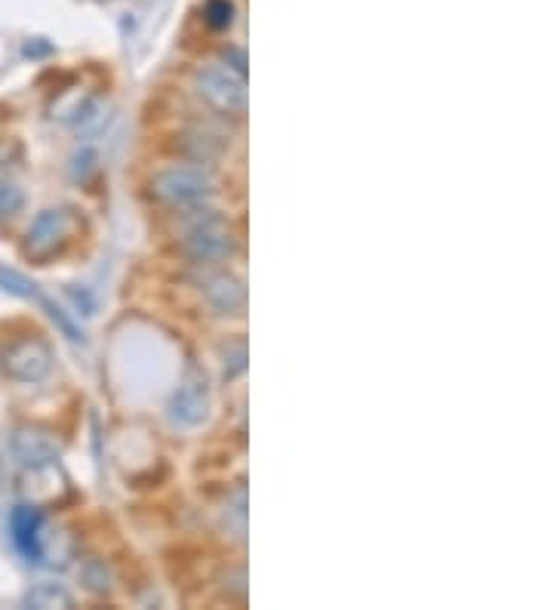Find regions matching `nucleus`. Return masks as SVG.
I'll return each mask as SVG.
<instances>
[{"instance_id":"obj_4","label":"nucleus","mask_w":554,"mask_h":610,"mask_svg":"<svg viewBox=\"0 0 554 610\" xmlns=\"http://www.w3.org/2000/svg\"><path fill=\"white\" fill-rule=\"evenodd\" d=\"M0 370L13 382H40L53 370V345L43 336H20L3 345Z\"/></svg>"},{"instance_id":"obj_18","label":"nucleus","mask_w":554,"mask_h":610,"mask_svg":"<svg viewBox=\"0 0 554 610\" xmlns=\"http://www.w3.org/2000/svg\"><path fill=\"white\" fill-rule=\"evenodd\" d=\"M22 145L16 139H0V167H13L20 164Z\"/></svg>"},{"instance_id":"obj_8","label":"nucleus","mask_w":554,"mask_h":610,"mask_svg":"<svg viewBox=\"0 0 554 610\" xmlns=\"http://www.w3.org/2000/svg\"><path fill=\"white\" fill-rule=\"evenodd\" d=\"M201 293L216 315H241L247 308V287L231 271H212L201 284Z\"/></svg>"},{"instance_id":"obj_2","label":"nucleus","mask_w":554,"mask_h":610,"mask_svg":"<svg viewBox=\"0 0 554 610\" xmlns=\"http://www.w3.org/2000/svg\"><path fill=\"white\" fill-rule=\"evenodd\" d=\"M149 191L157 204H170V207H189L204 198H210L216 191V179L204 167H170V170L154 173Z\"/></svg>"},{"instance_id":"obj_10","label":"nucleus","mask_w":554,"mask_h":610,"mask_svg":"<svg viewBox=\"0 0 554 610\" xmlns=\"http://www.w3.org/2000/svg\"><path fill=\"white\" fill-rule=\"evenodd\" d=\"M75 561V539L68 531H47L40 534L38 564L43 568H68Z\"/></svg>"},{"instance_id":"obj_12","label":"nucleus","mask_w":554,"mask_h":610,"mask_svg":"<svg viewBox=\"0 0 554 610\" xmlns=\"http://www.w3.org/2000/svg\"><path fill=\"white\" fill-rule=\"evenodd\" d=\"M80 583L93 595H108L115 589V573L105 564V558H83L80 564Z\"/></svg>"},{"instance_id":"obj_9","label":"nucleus","mask_w":554,"mask_h":610,"mask_svg":"<svg viewBox=\"0 0 554 610\" xmlns=\"http://www.w3.org/2000/svg\"><path fill=\"white\" fill-rule=\"evenodd\" d=\"M43 512H40L38 506H28V503H22L13 509V516H10V534H13V543H16V549H20L28 561H35L38 564V555H40V534H43Z\"/></svg>"},{"instance_id":"obj_14","label":"nucleus","mask_w":554,"mask_h":610,"mask_svg":"<svg viewBox=\"0 0 554 610\" xmlns=\"http://www.w3.org/2000/svg\"><path fill=\"white\" fill-rule=\"evenodd\" d=\"M25 207V191L20 182L0 176V219H13Z\"/></svg>"},{"instance_id":"obj_1","label":"nucleus","mask_w":554,"mask_h":610,"mask_svg":"<svg viewBox=\"0 0 554 610\" xmlns=\"http://www.w3.org/2000/svg\"><path fill=\"white\" fill-rule=\"evenodd\" d=\"M75 226L77 216L72 211H65V207H50V211L38 213V219L31 223V229L25 234L22 256L31 266H50L72 244Z\"/></svg>"},{"instance_id":"obj_6","label":"nucleus","mask_w":554,"mask_h":610,"mask_svg":"<svg viewBox=\"0 0 554 610\" xmlns=\"http://www.w3.org/2000/svg\"><path fill=\"white\" fill-rule=\"evenodd\" d=\"M210 407H212V395H210V380H207V373L197 370V367H189L185 377H182L179 385H176V392L170 395V404H167L170 420L176 422V425H182V429H194V425L207 422Z\"/></svg>"},{"instance_id":"obj_21","label":"nucleus","mask_w":554,"mask_h":610,"mask_svg":"<svg viewBox=\"0 0 554 610\" xmlns=\"http://www.w3.org/2000/svg\"><path fill=\"white\" fill-rule=\"evenodd\" d=\"M0 484H3V459H0Z\"/></svg>"},{"instance_id":"obj_15","label":"nucleus","mask_w":554,"mask_h":610,"mask_svg":"<svg viewBox=\"0 0 554 610\" xmlns=\"http://www.w3.org/2000/svg\"><path fill=\"white\" fill-rule=\"evenodd\" d=\"M234 0H207L204 7V22L210 25L212 31H229L234 25Z\"/></svg>"},{"instance_id":"obj_13","label":"nucleus","mask_w":554,"mask_h":610,"mask_svg":"<svg viewBox=\"0 0 554 610\" xmlns=\"http://www.w3.org/2000/svg\"><path fill=\"white\" fill-rule=\"evenodd\" d=\"M0 287L7 290V293H13V296H20V300H28V303H38L40 300V290L35 281H28L22 271L16 268H7L0 266Z\"/></svg>"},{"instance_id":"obj_11","label":"nucleus","mask_w":554,"mask_h":610,"mask_svg":"<svg viewBox=\"0 0 554 610\" xmlns=\"http://www.w3.org/2000/svg\"><path fill=\"white\" fill-rule=\"evenodd\" d=\"M25 608L35 610H68L75 608V595L65 589L62 583H38L25 592Z\"/></svg>"},{"instance_id":"obj_20","label":"nucleus","mask_w":554,"mask_h":610,"mask_svg":"<svg viewBox=\"0 0 554 610\" xmlns=\"http://www.w3.org/2000/svg\"><path fill=\"white\" fill-rule=\"evenodd\" d=\"M43 38H35L25 43V56H47V53H53V47L50 43H40Z\"/></svg>"},{"instance_id":"obj_17","label":"nucleus","mask_w":554,"mask_h":610,"mask_svg":"<svg viewBox=\"0 0 554 610\" xmlns=\"http://www.w3.org/2000/svg\"><path fill=\"white\" fill-rule=\"evenodd\" d=\"M93 170H96V152H93V149H80V152H75V157H72V176H75V179H87Z\"/></svg>"},{"instance_id":"obj_5","label":"nucleus","mask_w":554,"mask_h":610,"mask_svg":"<svg viewBox=\"0 0 554 610\" xmlns=\"http://www.w3.org/2000/svg\"><path fill=\"white\" fill-rule=\"evenodd\" d=\"M194 90L219 115L241 117L247 112V77L234 75L231 68H204L194 77Z\"/></svg>"},{"instance_id":"obj_19","label":"nucleus","mask_w":554,"mask_h":610,"mask_svg":"<svg viewBox=\"0 0 554 610\" xmlns=\"http://www.w3.org/2000/svg\"><path fill=\"white\" fill-rule=\"evenodd\" d=\"M222 59L229 62V68L234 72V75L247 77V53H244V50H234V47H231V50L222 53Z\"/></svg>"},{"instance_id":"obj_16","label":"nucleus","mask_w":554,"mask_h":610,"mask_svg":"<svg viewBox=\"0 0 554 610\" xmlns=\"http://www.w3.org/2000/svg\"><path fill=\"white\" fill-rule=\"evenodd\" d=\"M226 380H234L247 370V343L244 340H234L226 345Z\"/></svg>"},{"instance_id":"obj_7","label":"nucleus","mask_w":554,"mask_h":610,"mask_svg":"<svg viewBox=\"0 0 554 610\" xmlns=\"http://www.w3.org/2000/svg\"><path fill=\"white\" fill-rule=\"evenodd\" d=\"M10 454L22 469H38L47 462H59L62 444H59L53 429H47L40 422H20L10 432Z\"/></svg>"},{"instance_id":"obj_3","label":"nucleus","mask_w":554,"mask_h":610,"mask_svg":"<svg viewBox=\"0 0 554 610\" xmlns=\"http://www.w3.org/2000/svg\"><path fill=\"white\" fill-rule=\"evenodd\" d=\"M182 250L194 263H226L237 253V234L226 216L210 213L189 229Z\"/></svg>"}]
</instances>
